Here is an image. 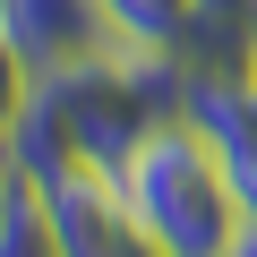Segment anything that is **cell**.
<instances>
[{
  "mask_svg": "<svg viewBox=\"0 0 257 257\" xmlns=\"http://www.w3.org/2000/svg\"><path fill=\"white\" fill-rule=\"evenodd\" d=\"M26 94H35V69H26V52L9 43V35H0V138H9V128H18V111H26ZM18 146V138H9Z\"/></svg>",
  "mask_w": 257,
  "mask_h": 257,
  "instance_id": "cell-7",
  "label": "cell"
},
{
  "mask_svg": "<svg viewBox=\"0 0 257 257\" xmlns=\"http://www.w3.org/2000/svg\"><path fill=\"white\" fill-rule=\"evenodd\" d=\"M103 18H111V43H120V52H163V60H189L197 0H103Z\"/></svg>",
  "mask_w": 257,
  "mask_h": 257,
  "instance_id": "cell-4",
  "label": "cell"
},
{
  "mask_svg": "<svg viewBox=\"0 0 257 257\" xmlns=\"http://www.w3.org/2000/svg\"><path fill=\"white\" fill-rule=\"evenodd\" d=\"M0 35L26 52L35 77H69V69L120 52V43H111V18H103V0H0Z\"/></svg>",
  "mask_w": 257,
  "mask_h": 257,
  "instance_id": "cell-3",
  "label": "cell"
},
{
  "mask_svg": "<svg viewBox=\"0 0 257 257\" xmlns=\"http://www.w3.org/2000/svg\"><path fill=\"white\" fill-rule=\"evenodd\" d=\"M223 257H257V206H248V223H240V240H231Z\"/></svg>",
  "mask_w": 257,
  "mask_h": 257,
  "instance_id": "cell-8",
  "label": "cell"
},
{
  "mask_svg": "<svg viewBox=\"0 0 257 257\" xmlns=\"http://www.w3.org/2000/svg\"><path fill=\"white\" fill-rule=\"evenodd\" d=\"M128 214H138L172 257H223L248 223V197L240 180L223 172V155L206 146V128L189 111H163L138 146H128V163L111 172Z\"/></svg>",
  "mask_w": 257,
  "mask_h": 257,
  "instance_id": "cell-1",
  "label": "cell"
},
{
  "mask_svg": "<svg viewBox=\"0 0 257 257\" xmlns=\"http://www.w3.org/2000/svg\"><path fill=\"white\" fill-rule=\"evenodd\" d=\"M240 69L257 77V18H248V35H240Z\"/></svg>",
  "mask_w": 257,
  "mask_h": 257,
  "instance_id": "cell-9",
  "label": "cell"
},
{
  "mask_svg": "<svg viewBox=\"0 0 257 257\" xmlns=\"http://www.w3.org/2000/svg\"><path fill=\"white\" fill-rule=\"evenodd\" d=\"M43 206H52V240H60V257H172L138 214H128L120 180L94 172V163H60V172H43Z\"/></svg>",
  "mask_w": 257,
  "mask_h": 257,
  "instance_id": "cell-2",
  "label": "cell"
},
{
  "mask_svg": "<svg viewBox=\"0 0 257 257\" xmlns=\"http://www.w3.org/2000/svg\"><path fill=\"white\" fill-rule=\"evenodd\" d=\"M0 257H60L52 206H43V180L35 172H9V180H0Z\"/></svg>",
  "mask_w": 257,
  "mask_h": 257,
  "instance_id": "cell-5",
  "label": "cell"
},
{
  "mask_svg": "<svg viewBox=\"0 0 257 257\" xmlns=\"http://www.w3.org/2000/svg\"><path fill=\"white\" fill-rule=\"evenodd\" d=\"M257 18V0H197V35H189V60H240V35Z\"/></svg>",
  "mask_w": 257,
  "mask_h": 257,
  "instance_id": "cell-6",
  "label": "cell"
}]
</instances>
